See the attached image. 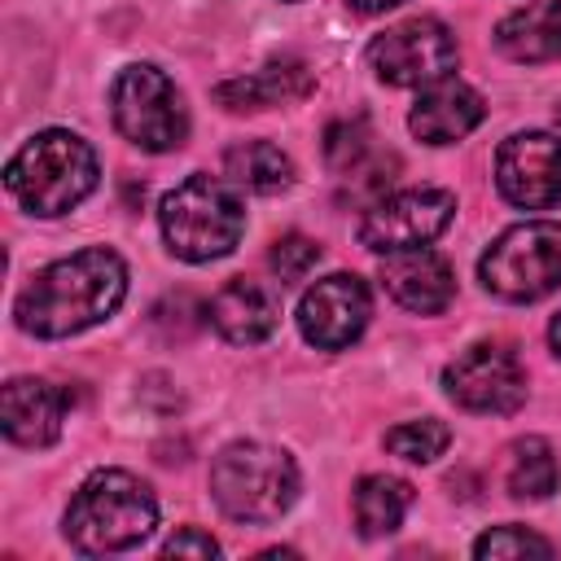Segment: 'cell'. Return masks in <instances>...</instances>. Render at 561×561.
Segmentation results:
<instances>
[{
  "mask_svg": "<svg viewBox=\"0 0 561 561\" xmlns=\"http://www.w3.org/2000/svg\"><path fill=\"white\" fill-rule=\"evenodd\" d=\"M66 403V390H57L44 377H13L0 394V425L22 447H48L61 434Z\"/></svg>",
  "mask_w": 561,
  "mask_h": 561,
  "instance_id": "5bb4252c",
  "label": "cell"
},
{
  "mask_svg": "<svg viewBox=\"0 0 561 561\" xmlns=\"http://www.w3.org/2000/svg\"><path fill=\"white\" fill-rule=\"evenodd\" d=\"M210 495L232 522H276L298 500V469L280 447L228 443L210 465Z\"/></svg>",
  "mask_w": 561,
  "mask_h": 561,
  "instance_id": "5b68a950",
  "label": "cell"
},
{
  "mask_svg": "<svg viewBox=\"0 0 561 561\" xmlns=\"http://www.w3.org/2000/svg\"><path fill=\"white\" fill-rule=\"evenodd\" d=\"M324 158H329V167L333 171H355V167H364L368 158H373V131H368V123L364 118H351V123H333L329 131H324Z\"/></svg>",
  "mask_w": 561,
  "mask_h": 561,
  "instance_id": "603a6c76",
  "label": "cell"
},
{
  "mask_svg": "<svg viewBox=\"0 0 561 561\" xmlns=\"http://www.w3.org/2000/svg\"><path fill=\"white\" fill-rule=\"evenodd\" d=\"M557 451L548 438H517L508 447V465H504V486L513 500H548L557 491Z\"/></svg>",
  "mask_w": 561,
  "mask_h": 561,
  "instance_id": "ffe728a7",
  "label": "cell"
},
{
  "mask_svg": "<svg viewBox=\"0 0 561 561\" xmlns=\"http://www.w3.org/2000/svg\"><path fill=\"white\" fill-rule=\"evenodd\" d=\"M447 443H451V434H447V425L434 421V416H425V421H403V425H394V430L386 434V447H390L394 456L412 460V465L438 460V456L447 451Z\"/></svg>",
  "mask_w": 561,
  "mask_h": 561,
  "instance_id": "7402d4cb",
  "label": "cell"
},
{
  "mask_svg": "<svg viewBox=\"0 0 561 561\" xmlns=\"http://www.w3.org/2000/svg\"><path fill=\"white\" fill-rule=\"evenodd\" d=\"M272 272L280 276V280H302L316 263H320V245L311 241V237H298V232H289V237H280L276 245H272Z\"/></svg>",
  "mask_w": 561,
  "mask_h": 561,
  "instance_id": "d4e9b609",
  "label": "cell"
},
{
  "mask_svg": "<svg viewBox=\"0 0 561 561\" xmlns=\"http://www.w3.org/2000/svg\"><path fill=\"white\" fill-rule=\"evenodd\" d=\"M381 285L399 307H408L416 316H438L456 294V276H451L447 259L425 250V245L386 254L381 259Z\"/></svg>",
  "mask_w": 561,
  "mask_h": 561,
  "instance_id": "4fadbf2b",
  "label": "cell"
},
{
  "mask_svg": "<svg viewBox=\"0 0 561 561\" xmlns=\"http://www.w3.org/2000/svg\"><path fill=\"white\" fill-rule=\"evenodd\" d=\"M482 285L508 302H535L561 285V224H517L491 241L478 263Z\"/></svg>",
  "mask_w": 561,
  "mask_h": 561,
  "instance_id": "8992f818",
  "label": "cell"
},
{
  "mask_svg": "<svg viewBox=\"0 0 561 561\" xmlns=\"http://www.w3.org/2000/svg\"><path fill=\"white\" fill-rule=\"evenodd\" d=\"M548 342H552V351L561 355V311H557V320H552V329H548Z\"/></svg>",
  "mask_w": 561,
  "mask_h": 561,
  "instance_id": "83f0119b",
  "label": "cell"
},
{
  "mask_svg": "<svg viewBox=\"0 0 561 561\" xmlns=\"http://www.w3.org/2000/svg\"><path fill=\"white\" fill-rule=\"evenodd\" d=\"M206 316H210V324H215L232 346H254V342H263V337L276 333V324H280V298H276L263 280L237 276V280H228V285L210 298Z\"/></svg>",
  "mask_w": 561,
  "mask_h": 561,
  "instance_id": "2e32d148",
  "label": "cell"
},
{
  "mask_svg": "<svg viewBox=\"0 0 561 561\" xmlns=\"http://www.w3.org/2000/svg\"><path fill=\"white\" fill-rule=\"evenodd\" d=\"M355 13H386V9H394V4H403V0H346Z\"/></svg>",
  "mask_w": 561,
  "mask_h": 561,
  "instance_id": "4316f807",
  "label": "cell"
},
{
  "mask_svg": "<svg viewBox=\"0 0 561 561\" xmlns=\"http://www.w3.org/2000/svg\"><path fill=\"white\" fill-rule=\"evenodd\" d=\"M443 390L465 412H513L526 399V373L508 346L478 342L443 368Z\"/></svg>",
  "mask_w": 561,
  "mask_h": 561,
  "instance_id": "30bf717a",
  "label": "cell"
},
{
  "mask_svg": "<svg viewBox=\"0 0 561 561\" xmlns=\"http://www.w3.org/2000/svg\"><path fill=\"white\" fill-rule=\"evenodd\" d=\"M412 508V486L403 478H390V473H373L355 486V526L359 535L377 539V535H390L399 530L403 513Z\"/></svg>",
  "mask_w": 561,
  "mask_h": 561,
  "instance_id": "44dd1931",
  "label": "cell"
},
{
  "mask_svg": "<svg viewBox=\"0 0 561 561\" xmlns=\"http://www.w3.org/2000/svg\"><path fill=\"white\" fill-rule=\"evenodd\" d=\"M96 175H101L96 153L75 131H39L4 167L9 193L22 202V210L44 219L79 206L96 188Z\"/></svg>",
  "mask_w": 561,
  "mask_h": 561,
  "instance_id": "3957f363",
  "label": "cell"
},
{
  "mask_svg": "<svg viewBox=\"0 0 561 561\" xmlns=\"http://www.w3.org/2000/svg\"><path fill=\"white\" fill-rule=\"evenodd\" d=\"M153 526H158V500L127 469H96L66 508V539L88 557L127 552L145 543Z\"/></svg>",
  "mask_w": 561,
  "mask_h": 561,
  "instance_id": "7a4b0ae2",
  "label": "cell"
},
{
  "mask_svg": "<svg viewBox=\"0 0 561 561\" xmlns=\"http://www.w3.org/2000/svg\"><path fill=\"white\" fill-rule=\"evenodd\" d=\"M456 35L438 22V18H412L390 26L386 35L373 39L368 61L377 70L381 83L394 88H421V83H438L456 70Z\"/></svg>",
  "mask_w": 561,
  "mask_h": 561,
  "instance_id": "ba28073f",
  "label": "cell"
},
{
  "mask_svg": "<svg viewBox=\"0 0 561 561\" xmlns=\"http://www.w3.org/2000/svg\"><path fill=\"white\" fill-rule=\"evenodd\" d=\"M224 171H228L232 184H241L250 193H280V188L294 184V162L272 140H245V145L228 149Z\"/></svg>",
  "mask_w": 561,
  "mask_h": 561,
  "instance_id": "d6986e66",
  "label": "cell"
},
{
  "mask_svg": "<svg viewBox=\"0 0 561 561\" xmlns=\"http://www.w3.org/2000/svg\"><path fill=\"white\" fill-rule=\"evenodd\" d=\"M495 184L522 210H548L561 202V140L548 131L508 136L495 153Z\"/></svg>",
  "mask_w": 561,
  "mask_h": 561,
  "instance_id": "7c38bea8",
  "label": "cell"
},
{
  "mask_svg": "<svg viewBox=\"0 0 561 561\" xmlns=\"http://www.w3.org/2000/svg\"><path fill=\"white\" fill-rule=\"evenodd\" d=\"M162 552H167V557H215V552H219V543H215L206 530L188 526V530L171 535V539L162 543Z\"/></svg>",
  "mask_w": 561,
  "mask_h": 561,
  "instance_id": "484cf974",
  "label": "cell"
},
{
  "mask_svg": "<svg viewBox=\"0 0 561 561\" xmlns=\"http://www.w3.org/2000/svg\"><path fill=\"white\" fill-rule=\"evenodd\" d=\"M456 215V197L443 188H403L390 197H377L359 224V241L377 254L416 250L447 232Z\"/></svg>",
  "mask_w": 561,
  "mask_h": 561,
  "instance_id": "9c48e42d",
  "label": "cell"
},
{
  "mask_svg": "<svg viewBox=\"0 0 561 561\" xmlns=\"http://www.w3.org/2000/svg\"><path fill=\"white\" fill-rule=\"evenodd\" d=\"M368 316H373L368 285L351 272H333L316 280L298 302V329L320 351H346L364 333Z\"/></svg>",
  "mask_w": 561,
  "mask_h": 561,
  "instance_id": "8fae6325",
  "label": "cell"
},
{
  "mask_svg": "<svg viewBox=\"0 0 561 561\" xmlns=\"http://www.w3.org/2000/svg\"><path fill=\"white\" fill-rule=\"evenodd\" d=\"M158 224H162L167 250L175 259L210 263V259H224L228 250H237V241L245 232V206L228 180L188 175L184 184H175L162 197Z\"/></svg>",
  "mask_w": 561,
  "mask_h": 561,
  "instance_id": "277c9868",
  "label": "cell"
},
{
  "mask_svg": "<svg viewBox=\"0 0 561 561\" xmlns=\"http://www.w3.org/2000/svg\"><path fill=\"white\" fill-rule=\"evenodd\" d=\"M127 294V267L114 250L92 245L48 263L18 294V324L35 337H70L101 324Z\"/></svg>",
  "mask_w": 561,
  "mask_h": 561,
  "instance_id": "6da1fadb",
  "label": "cell"
},
{
  "mask_svg": "<svg viewBox=\"0 0 561 561\" xmlns=\"http://www.w3.org/2000/svg\"><path fill=\"white\" fill-rule=\"evenodd\" d=\"M473 557H491V561H500V557H552V543L526 526H495V530L478 535Z\"/></svg>",
  "mask_w": 561,
  "mask_h": 561,
  "instance_id": "cb8c5ba5",
  "label": "cell"
},
{
  "mask_svg": "<svg viewBox=\"0 0 561 561\" xmlns=\"http://www.w3.org/2000/svg\"><path fill=\"white\" fill-rule=\"evenodd\" d=\"M482 114H486V105L469 83L438 79V83H425V92L416 96V105L408 114V127L425 145H451L460 136H469L482 123Z\"/></svg>",
  "mask_w": 561,
  "mask_h": 561,
  "instance_id": "9a60e30c",
  "label": "cell"
},
{
  "mask_svg": "<svg viewBox=\"0 0 561 561\" xmlns=\"http://www.w3.org/2000/svg\"><path fill=\"white\" fill-rule=\"evenodd\" d=\"M311 70L298 66V61H276V66H263V70H250L241 79H228L215 88V101L224 110H267V105H289V101H302L311 92Z\"/></svg>",
  "mask_w": 561,
  "mask_h": 561,
  "instance_id": "e0dca14e",
  "label": "cell"
},
{
  "mask_svg": "<svg viewBox=\"0 0 561 561\" xmlns=\"http://www.w3.org/2000/svg\"><path fill=\"white\" fill-rule=\"evenodd\" d=\"M110 110H114V127L149 149V153H167V149H180L184 136H188V110H184V96L175 92V83L158 70V66H127L118 79H114V92H110Z\"/></svg>",
  "mask_w": 561,
  "mask_h": 561,
  "instance_id": "52a82bcc",
  "label": "cell"
},
{
  "mask_svg": "<svg viewBox=\"0 0 561 561\" xmlns=\"http://www.w3.org/2000/svg\"><path fill=\"white\" fill-rule=\"evenodd\" d=\"M495 44L513 61H557L561 57V0H539L508 13L495 26Z\"/></svg>",
  "mask_w": 561,
  "mask_h": 561,
  "instance_id": "ac0fdd59",
  "label": "cell"
}]
</instances>
